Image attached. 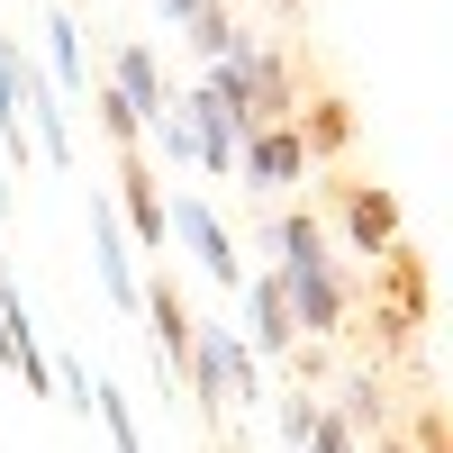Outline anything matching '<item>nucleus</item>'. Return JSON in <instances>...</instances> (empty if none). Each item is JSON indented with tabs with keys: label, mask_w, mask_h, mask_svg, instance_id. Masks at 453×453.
<instances>
[{
	"label": "nucleus",
	"mask_w": 453,
	"mask_h": 453,
	"mask_svg": "<svg viewBox=\"0 0 453 453\" xmlns=\"http://www.w3.org/2000/svg\"><path fill=\"white\" fill-rule=\"evenodd\" d=\"M200 91H209L236 127H273V119H290V109H299V91H290V55L254 46V36H245L236 55H218V64H209V82H200Z\"/></svg>",
	"instance_id": "obj_1"
},
{
	"label": "nucleus",
	"mask_w": 453,
	"mask_h": 453,
	"mask_svg": "<svg viewBox=\"0 0 453 453\" xmlns=\"http://www.w3.org/2000/svg\"><path fill=\"white\" fill-rule=\"evenodd\" d=\"M181 381H191V399L209 408H254L263 399V363L254 345L236 335V318H218V326H191V363H181Z\"/></svg>",
	"instance_id": "obj_2"
},
{
	"label": "nucleus",
	"mask_w": 453,
	"mask_h": 453,
	"mask_svg": "<svg viewBox=\"0 0 453 453\" xmlns=\"http://www.w3.org/2000/svg\"><path fill=\"white\" fill-rule=\"evenodd\" d=\"M10 100H19V127H27L36 155H46V164H73V109H64V91H55L27 55H10Z\"/></svg>",
	"instance_id": "obj_3"
},
{
	"label": "nucleus",
	"mask_w": 453,
	"mask_h": 453,
	"mask_svg": "<svg viewBox=\"0 0 453 453\" xmlns=\"http://www.w3.org/2000/svg\"><path fill=\"white\" fill-rule=\"evenodd\" d=\"M273 273H281V299H290V318H299V345H309V335H335V326H345V273H335V254L273 263Z\"/></svg>",
	"instance_id": "obj_4"
},
{
	"label": "nucleus",
	"mask_w": 453,
	"mask_h": 453,
	"mask_svg": "<svg viewBox=\"0 0 453 453\" xmlns=\"http://www.w3.org/2000/svg\"><path fill=\"white\" fill-rule=\"evenodd\" d=\"M335 226H345V254H372V263H390L399 254V200L381 191V181H335Z\"/></svg>",
	"instance_id": "obj_5"
},
{
	"label": "nucleus",
	"mask_w": 453,
	"mask_h": 453,
	"mask_svg": "<svg viewBox=\"0 0 453 453\" xmlns=\"http://www.w3.org/2000/svg\"><path fill=\"white\" fill-rule=\"evenodd\" d=\"M109 209H119L127 245H145V254H164V245H173V209H164V181H155V164H145V155H119Z\"/></svg>",
	"instance_id": "obj_6"
},
{
	"label": "nucleus",
	"mask_w": 453,
	"mask_h": 453,
	"mask_svg": "<svg viewBox=\"0 0 453 453\" xmlns=\"http://www.w3.org/2000/svg\"><path fill=\"white\" fill-rule=\"evenodd\" d=\"M245 290V345H254V363H290L299 354V318H290V299H281V273H245L236 281Z\"/></svg>",
	"instance_id": "obj_7"
},
{
	"label": "nucleus",
	"mask_w": 453,
	"mask_h": 453,
	"mask_svg": "<svg viewBox=\"0 0 453 453\" xmlns=\"http://www.w3.org/2000/svg\"><path fill=\"white\" fill-rule=\"evenodd\" d=\"M109 91H119L127 109H136V127H155L164 109H173V82H164V55L145 46V36H119V46H109V73H100Z\"/></svg>",
	"instance_id": "obj_8"
},
{
	"label": "nucleus",
	"mask_w": 453,
	"mask_h": 453,
	"mask_svg": "<svg viewBox=\"0 0 453 453\" xmlns=\"http://www.w3.org/2000/svg\"><path fill=\"white\" fill-rule=\"evenodd\" d=\"M299 173H309V136H299L290 119L245 127V145H236V181H254V191H290Z\"/></svg>",
	"instance_id": "obj_9"
},
{
	"label": "nucleus",
	"mask_w": 453,
	"mask_h": 453,
	"mask_svg": "<svg viewBox=\"0 0 453 453\" xmlns=\"http://www.w3.org/2000/svg\"><path fill=\"white\" fill-rule=\"evenodd\" d=\"M164 209H173V236L200 254V273H209L218 290H236V281H245V254H236V236H226V218H218L209 200H164Z\"/></svg>",
	"instance_id": "obj_10"
},
{
	"label": "nucleus",
	"mask_w": 453,
	"mask_h": 453,
	"mask_svg": "<svg viewBox=\"0 0 453 453\" xmlns=\"http://www.w3.org/2000/svg\"><path fill=\"white\" fill-rule=\"evenodd\" d=\"M173 109H181V127H191V164L218 173V181H236V145H245V127L226 119L209 91H173Z\"/></svg>",
	"instance_id": "obj_11"
},
{
	"label": "nucleus",
	"mask_w": 453,
	"mask_h": 453,
	"mask_svg": "<svg viewBox=\"0 0 453 453\" xmlns=\"http://www.w3.org/2000/svg\"><path fill=\"white\" fill-rule=\"evenodd\" d=\"M91 273L109 290V309H136V245H127L119 209H109V191H91Z\"/></svg>",
	"instance_id": "obj_12"
},
{
	"label": "nucleus",
	"mask_w": 453,
	"mask_h": 453,
	"mask_svg": "<svg viewBox=\"0 0 453 453\" xmlns=\"http://www.w3.org/2000/svg\"><path fill=\"white\" fill-rule=\"evenodd\" d=\"M136 309H145V335H155V363L164 372H181L191 363V309H181V290H173V273H155V281H136Z\"/></svg>",
	"instance_id": "obj_13"
},
{
	"label": "nucleus",
	"mask_w": 453,
	"mask_h": 453,
	"mask_svg": "<svg viewBox=\"0 0 453 453\" xmlns=\"http://www.w3.org/2000/svg\"><path fill=\"white\" fill-rule=\"evenodd\" d=\"M36 73H46L55 91H91V64H82V19H73L64 0L46 10V64H36Z\"/></svg>",
	"instance_id": "obj_14"
},
{
	"label": "nucleus",
	"mask_w": 453,
	"mask_h": 453,
	"mask_svg": "<svg viewBox=\"0 0 453 453\" xmlns=\"http://www.w3.org/2000/svg\"><path fill=\"white\" fill-rule=\"evenodd\" d=\"M335 418L354 426V444H381V435H390V399H381V381H372V372H354V381H345V408H335Z\"/></svg>",
	"instance_id": "obj_15"
},
{
	"label": "nucleus",
	"mask_w": 453,
	"mask_h": 453,
	"mask_svg": "<svg viewBox=\"0 0 453 453\" xmlns=\"http://www.w3.org/2000/svg\"><path fill=\"white\" fill-rule=\"evenodd\" d=\"M263 245H273L281 263H309V254H326V226H318L309 209H273V226H263Z\"/></svg>",
	"instance_id": "obj_16"
},
{
	"label": "nucleus",
	"mask_w": 453,
	"mask_h": 453,
	"mask_svg": "<svg viewBox=\"0 0 453 453\" xmlns=\"http://www.w3.org/2000/svg\"><path fill=\"white\" fill-rule=\"evenodd\" d=\"M91 418L109 426V453H145V435H136V408L119 399V381H100V390H91Z\"/></svg>",
	"instance_id": "obj_17"
},
{
	"label": "nucleus",
	"mask_w": 453,
	"mask_h": 453,
	"mask_svg": "<svg viewBox=\"0 0 453 453\" xmlns=\"http://www.w3.org/2000/svg\"><path fill=\"white\" fill-rule=\"evenodd\" d=\"M91 109H100V136H109V145H119V155H136V145H145V127H136V109H127L119 91H109V82L91 91Z\"/></svg>",
	"instance_id": "obj_18"
},
{
	"label": "nucleus",
	"mask_w": 453,
	"mask_h": 453,
	"mask_svg": "<svg viewBox=\"0 0 453 453\" xmlns=\"http://www.w3.org/2000/svg\"><path fill=\"white\" fill-rule=\"evenodd\" d=\"M318 408H326V399H309V390H281V408H273V418H281V444H290V453L309 444V426H318Z\"/></svg>",
	"instance_id": "obj_19"
},
{
	"label": "nucleus",
	"mask_w": 453,
	"mask_h": 453,
	"mask_svg": "<svg viewBox=\"0 0 453 453\" xmlns=\"http://www.w3.org/2000/svg\"><path fill=\"white\" fill-rule=\"evenodd\" d=\"M46 372L64 381V399H73V408H82V418H91V390H100V381H91V363H82V354H55Z\"/></svg>",
	"instance_id": "obj_20"
},
{
	"label": "nucleus",
	"mask_w": 453,
	"mask_h": 453,
	"mask_svg": "<svg viewBox=\"0 0 453 453\" xmlns=\"http://www.w3.org/2000/svg\"><path fill=\"white\" fill-rule=\"evenodd\" d=\"M299 453H363V444H354V426L335 418V408H318V426H309V444H299Z\"/></svg>",
	"instance_id": "obj_21"
},
{
	"label": "nucleus",
	"mask_w": 453,
	"mask_h": 453,
	"mask_svg": "<svg viewBox=\"0 0 453 453\" xmlns=\"http://www.w3.org/2000/svg\"><path fill=\"white\" fill-rule=\"evenodd\" d=\"M155 10H164L173 27H191V19H200V0H155Z\"/></svg>",
	"instance_id": "obj_22"
},
{
	"label": "nucleus",
	"mask_w": 453,
	"mask_h": 453,
	"mask_svg": "<svg viewBox=\"0 0 453 453\" xmlns=\"http://www.w3.org/2000/svg\"><path fill=\"white\" fill-rule=\"evenodd\" d=\"M372 453H426V444H408V435H381V444H372Z\"/></svg>",
	"instance_id": "obj_23"
},
{
	"label": "nucleus",
	"mask_w": 453,
	"mask_h": 453,
	"mask_svg": "<svg viewBox=\"0 0 453 453\" xmlns=\"http://www.w3.org/2000/svg\"><path fill=\"white\" fill-rule=\"evenodd\" d=\"M290 10H299V0H290Z\"/></svg>",
	"instance_id": "obj_24"
}]
</instances>
